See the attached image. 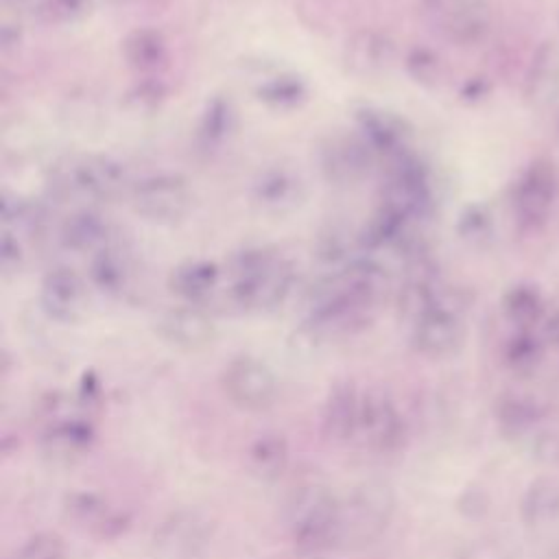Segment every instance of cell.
Segmentation results:
<instances>
[{
  "mask_svg": "<svg viewBox=\"0 0 559 559\" xmlns=\"http://www.w3.org/2000/svg\"><path fill=\"white\" fill-rule=\"evenodd\" d=\"M229 299L247 312L277 308L293 286V269L269 247H249L229 262Z\"/></svg>",
  "mask_w": 559,
  "mask_h": 559,
  "instance_id": "6da1fadb",
  "label": "cell"
},
{
  "mask_svg": "<svg viewBox=\"0 0 559 559\" xmlns=\"http://www.w3.org/2000/svg\"><path fill=\"white\" fill-rule=\"evenodd\" d=\"M286 522L295 548L304 555H317L343 539V504L317 483H306L290 493Z\"/></svg>",
  "mask_w": 559,
  "mask_h": 559,
  "instance_id": "7a4b0ae2",
  "label": "cell"
},
{
  "mask_svg": "<svg viewBox=\"0 0 559 559\" xmlns=\"http://www.w3.org/2000/svg\"><path fill=\"white\" fill-rule=\"evenodd\" d=\"M424 22L456 46H476L491 31V7L487 0H419Z\"/></svg>",
  "mask_w": 559,
  "mask_h": 559,
  "instance_id": "3957f363",
  "label": "cell"
},
{
  "mask_svg": "<svg viewBox=\"0 0 559 559\" xmlns=\"http://www.w3.org/2000/svg\"><path fill=\"white\" fill-rule=\"evenodd\" d=\"M395 498L386 483L367 480L358 485L343 504V539L369 544L384 533L393 518Z\"/></svg>",
  "mask_w": 559,
  "mask_h": 559,
  "instance_id": "277c9868",
  "label": "cell"
},
{
  "mask_svg": "<svg viewBox=\"0 0 559 559\" xmlns=\"http://www.w3.org/2000/svg\"><path fill=\"white\" fill-rule=\"evenodd\" d=\"M131 203L142 218L159 225H173L190 212L192 192L181 175L157 173L133 186Z\"/></svg>",
  "mask_w": 559,
  "mask_h": 559,
  "instance_id": "5b68a950",
  "label": "cell"
},
{
  "mask_svg": "<svg viewBox=\"0 0 559 559\" xmlns=\"http://www.w3.org/2000/svg\"><path fill=\"white\" fill-rule=\"evenodd\" d=\"M212 539V522L197 509H177L155 528V559H199Z\"/></svg>",
  "mask_w": 559,
  "mask_h": 559,
  "instance_id": "8992f818",
  "label": "cell"
},
{
  "mask_svg": "<svg viewBox=\"0 0 559 559\" xmlns=\"http://www.w3.org/2000/svg\"><path fill=\"white\" fill-rule=\"evenodd\" d=\"M382 205L411 223L428 218L435 207V197L426 166L415 157H395V166L384 186Z\"/></svg>",
  "mask_w": 559,
  "mask_h": 559,
  "instance_id": "52a82bcc",
  "label": "cell"
},
{
  "mask_svg": "<svg viewBox=\"0 0 559 559\" xmlns=\"http://www.w3.org/2000/svg\"><path fill=\"white\" fill-rule=\"evenodd\" d=\"M221 386L229 402L245 411H264L277 397L275 373L253 356L229 360L221 373Z\"/></svg>",
  "mask_w": 559,
  "mask_h": 559,
  "instance_id": "ba28073f",
  "label": "cell"
},
{
  "mask_svg": "<svg viewBox=\"0 0 559 559\" xmlns=\"http://www.w3.org/2000/svg\"><path fill=\"white\" fill-rule=\"evenodd\" d=\"M559 197V173L552 162L535 159L513 188V210L524 225H542Z\"/></svg>",
  "mask_w": 559,
  "mask_h": 559,
  "instance_id": "9c48e42d",
  "label": "cell"
},
{
  "mask_svg": "<svg viewBox=\"0 0 559 559\" xmlns=\"http://www.w3.org/2000/svg\"><path fill=\"white\" fill-rule=\"evenodd\" d=\"M63 188L90 201H114L127 188V173L107 155H83L68 166Z\"/></svg>",
  "mask_w": 559,
  "mask_h": 559,
  "instance_id": "30bf717a",
  "label": "cell"
},
{
  "mask_svg": "<svg viewBox=\"0 0 559 559\" xmlns=\"http://www.w3.org/2000/svg\"><path fill=\"white\" fill-rule=\"evenodd\" d=\"M358 435L371 450L382 454L397 452L404 445L406 424L386 393L376 389L362 393Z\"/></svg>",
  "mask_w": 559,
  "mask_h": 559,
  "instance_id": "8fae6325",
  "label": "cell"
},
{
  "mask_svg": "<svg viewBox=\"0 0 559 559\" xmlns=\"http://www.w3.org/2000/svg\"><path fill=\"white\" fill-rule=\"evenodd\" d=\"M465 330L461 321V312L437 306L424 312L413 321V345L419 354L428 358H445L452 356L463 343Z\"/></svg>",
  "mask_w": 559,
  "mask_h": 559,
  "instance_id": "7c38bea8",
  "label": "cell"
},
{
  "mask_svg": "<svg viewBox=\"0 0 559 559\" xmlns=\"http://www.w3.org/2000/svg\"><path fill=\"white\" fill-rule=\"evenodd\" d=\"M63 511L70 522L81 526L85 533L100 542H109L120 537L127 526V513L114 509L107 500L92 491H72L63 500Z\"/></svg>",
  "mask_w": 559,
  "mask_h": 559,
  "instance_id": "4fadbf2b",
  "label": "cell"
},
{
  "mask_svg": "<svg viewBox=\"0 0 559 559\" xmlns=\"http://www.w3.org/2000/svg\"><path fill=\"white\" fill-rule=\"evenodd\" d=\"M371 155L373 151L362 138L334 135L321 148V170L332 183H356L369 173Z\"/></svg>",
  "mask_w": 559,
  "mask_h": 559,
  "instance_id": "5bb4252c",
  "label": "cell"
},
{
  "mask_svg": "<svg viewBox=\"0 0 559 559\" xmlns=\"http://www.w3.org/2000/svg\"><path fill=\"white\" fill-rule=\"evenodd\" d=\"M157 334L173 347L179 349H201L212 343L216 330L214 321L192 304L168 308L159 314Z\"/></svg>",
  "mask_w": 559,
  "mask_h": 559,
  "instance_id": "9a60e30c",
  "label": "cell"
},
{
  "mask_svg": "<svg viewBox=\"0 0 559 559\" xmlns=\"http://www.w3.org/2000/svg\"><path fill=\"white\" fill-rule=\"evenodd\" d=\"M356 122L360 138L371 146L373 153H384L391 157L404 155L411 140V124L402 116L382 107H360L356 109Z\"/></svg>",
  "mask_w": 559,
  "mask_h": 559,
  "instance_id": "2e32d148",
  "label": "cell"
},
{
  "mask_svg": "<svg viewBox=\"0 0 559 559\" xmlns=\"http://www.w3.org/2000/svg\"><path fill=\"white\" fill-rule=\"evenodd\" d=\"M343 59L347 70L358 76H380L395 61V41L378 28H362L347 39Z\"/></svg>",
  "mask_w": 559,
  "mask_h": 559,
  "instance_id": "e0dca14e",
  "label": "cell"
},
{
  "mask_svg": "<svg viewBox=\"0 0 559 559\" xmlns=\"http://www.w3.org/2000/svg\"><path fill=\"white\" fill-rule=\"evenodd\" d=\"M83 299H85L83 282L68 266H57L50 273H46V277L41 280L39 301L44 312L55 321H63V323L74 321L83 310Z\"/></svg>",
  "mask_w": 559,
  "mask_h": 559,
  "instance_id": "ac0fdd59",
  "label": "cell"
},
{
  "mask_svg": "<svg viewBox=\"0 0 559 559\" xmlns=\"http://www.w3.org/2000/svg\"><path fill=\"white\" fill-rule=\"evenodd\" d=\"M362 395L352 382H336L323 406V432L332 441H347L358 435Z\"/></svg>",
  "mask_w": 559,
  "mask_h": 559,
  "instance_id": "d6986e66",
  "label": "cell"
},
{
  "mask_svg": "<svg viewBox=\"0 0 559 559\" xmlns=\"http://www.w3.org/2000/svg\"><path fill=\"white\" fill-rule=\"evenodd\" d=\"M524 94L535 107H546L559 98V41L539 44L526 72Z\"/></svg>",
  "mask_w": 559,
  "mask_h": 559,
  "instance_id": "ffe728a7",
  "label": "cell"
},
{
  "mask_svg": "<svg viewBox=\"0 0 559 559\" xmlns=\"http://www.w3.org/2000/svg\"><path fill=\"white\" fill-rule=\"evenodd\" d=\"M301 181L293 170L271 168L253 183V201L266 214H286L301 201Z\"/></svg>",
  "mask_w": 559,
  "mask_h": 559,
  "instance_id": "44dd1931",
  "label": "cell"
},
{
  "mask_svg": "<svg viewBox=\"0 0 559 559\" xmlns=\"http://www.w3.org/2000/svg\"><path fill=\"white\" fill-rule=\"evenodd\" d=\"M221 271L210 260H190L175 266L168 275V288L186 304H201L212 297L218 286Z\"/></svg>",
  "mask_w": 559,
  "mask_h": 559,
  "instance_id": "7402d4cb",
  "label": "cell"
},
{
  "mask_svg": "<svg viewBox=\"0 0 559 559\" xmlns=\"http://www.w3.org/2000/svg\"><path fill=\"white\" fill-rule=\"evenodd\" d=\"M120 52L129 68L138 72H153L164 66L168 57V44L162 31L151 26H140L124 35L120 44Z\"/></svg>",
  "mask_w": 559,
  "mask_h": 559,
  "instance_id": "603a6c76",
  "label": "cell"
},
{
  "mask_svg": "<svg viewBox=\"0 0 559 559\" xmlns=\"http://www.w3.org/2000/svg\"><path fill=\"white\" fill-rule=\"evenodd\" d=\"M107 236H109L107 221L92 210H79L70 214L61 225L63 245L81 253L85 251L96 253L98 249L107 247Z\"/></svg>",
  "mask_w": 559,
  "mask_h": 559,
  "instance_id": "cb8c5ba5",
  "label": "cell"
},
{
  "mask_svg": "<svg viewBox=\"0 0 559 559\" xmlns=\"http://www.w3.org/2000/svg\"><path fill=\"white\" fill-rule=\"evenodd\" d=\"M522 522L528 526H544L559 518V480L542 476L535 478L520 502Z\"/></svg>",
  "mask_w": 559,
  "mask_h": 559,
  "instance_id": "d4e9b609",
  "label": "cell"
},
{
  "mask_svg": "<svg viewBox=\"0 0 559 559\" xmlns=\"http://www.w3.org/2000/svg\"><path fill=\"white\" fill-rule=\"evenodd\" d=\"M90 441H92V428L87 426L85 419L76 417V419H68L46 428L41 443L46 454H50L52 459L70 461L81 452H85Z\"/></svg>",
  "mask_w": 559,
  "mask_h": 559,
  "instance_id": "484cf974",
  "label": "cell"
},
{
  "mask_svg": "<svg viewBox=\"0 0 559 559\" xmlns=\"http://www.w3.org/2000/svg\"><path fill=\"white\" fill-rule=\"evenodd\" d=\"M504 317L520 330H531L544 317V297L535 284H513L502 295Z\"/></svg>",
  "mask_w": 559,
  "mask_h": 559,
  "instance_id": "4316f807",
  "label": "cell"
},
{
  "mask_svg": "<svg viewBox=\"0 0 559 559\" xmlns=\"http://www.w3.org/2000/svg\"><path fill=\"white\" fill-rule=\"evenodd\" d=\"M539 417H542V408L537 406V402L524 395L509 393V395H502L496 404L498 430L509 439L526 435L537 424Z\"/></svg>",
  "mask_w": 559,
  "mask_h": 559,
  "instance_id": "83f0119b",
  "label": "cell"
},
{
  "mask_svg": "<svg viewBox=\"0 0 559 559\" xmlns=\"http://www.w3.org/2000/svg\"><path fill=\"white\" fill-rule=\"evenodd\" d=\"M131 269L124 253L114 247L98 249L90 260V280L103 293H120L129 282Z\"/></svg>",
  "mask_w": 559,
  "mask_h": 559,
  "instance_id": "f1b7e54d",
  "label": "cell"
},
{
  "mask_svg": "<svg viewBox=\"0 0 559 559\" xmlns=\"http://www.w3.org/2000/svg\"><path fill=\"white\" fill-rule=\"evenodd\" d=\"M251 469L266 480L277 478L288 465V443L277 432L260 435L249 448Z\"/></svg>",
  "mask_w": 559,
  "mask_h": 559,
  "instance_id": "f546056e",
  "label": "cell"
},
{
  "mask_svg": "<svg viewBox=\"0 0 559 559\" xmlns=\"http://www.w3.org/2000/svg\"><path fill=\"white\" fill-rule=\"evenodd\" d=\"M356 249H360V236L345 225H328L314 242V255L325 264H349Z\"/></svg>",
  "mask_w": 559,
  "mask_h": 559,
  "instance_id": "4dcf8cb0",
  "label": "cell"
},
{
  "mask_svg": "<svg viewBox=\"0 0 559 559\" xmlns=\"http://www.w3.org/2000/svg\"><path fill=\"white\" fill-rule=\"evenodd\" d=\"M406 74L421 87H439L445 79V63L443 59L426 46H415L404 57Z\"/></svg>",
  "mask_w": 559,
  "mask_h": 559,
  "instance_id": "1f68e13d",
  "label": "cell"
},
{
  "mask_svg": "<svg viewBox=\"0 0 559 559\" xmlns=\"http://www.w3.org/2000/svg\"><path fill=\"white\" fill-rule=\"evenodd\" d=\"M258 98L275 109H290L297 107L306 98V85L299 76L293 74H277L255 90Z\"/></svg>",
  "mask_w": 559,
  "mask_h": 559,
  "instance_id": "d6a6232c",
  "label": "cell"
},
{
  "mask_svg": "<svg viewBox=\"0 0 559 559\" xmlns=\"http://www.w3.org/2000/svg\"><path fill=\"white\" fill-rule=\"evenodd\" d=\"M544 356L542 343L528 330H520L515 336L509 338L504 347V360L515 373H531L539 367Z\"/></svg>",
  "mask_w": 559,
  "mask_h": 559,
  "instance_id": "836d02e7",
  "label": "cell"
},
{
  "mask_svg": "<svg viewBox=\"0 0 559 559\" xmlns=\"http://www.w3.org/2000/svg\"><path fill=\"white\" fill-rule=\"evenodd\" d=\"M92 9V0H39L35 20L46 26H63L81 20Z\"/></svg>",
  "mask_w": 559,
  "mask_h": 559,
  "instance_id": "e575fe53",
  "label": "cell"
},
{
  "mask_svg": "<svg viewBox=\"0 0 559 559\" xmlns=\"http://www.w3.org/2000/svg\"><path fill=\"white\" fill-rule=\"evenodd\" d=\"M456 231L467 245H474V247L487 245L493 234L489 210L485 205H467L459 216Z\"/></svg>",
  "mask_w": 559,
  "mask_h": 559,
  "instance_id": "d590c367",
  "label": "cell"
},
{
  "mask_svg": "<svg viewBox=\"0 0 559 559\" xmlns=\"http://www.w3.org/2000/svg\"><path fill=\"white\" fill-rule=\"evenodd\" d=\"M234 127V111H231V105L229 100L225 98H212L203 111V118H201V138L205 142H223L227 138V133L231 131Z\"/></svg>",
  "mask_w": 559,
  "mask_h": 559,
  "instance_id": "8d00e7d4",
  "label": "cell"
},
{
  "mask_svg": "<svg viewBox=\"0 0 559 559\" xmlns=\"http://www.w3.org/2000/svg\"><path fill=\"white\" fill-rule=\"evenodd\" d=\"M15 559H66V548L59 535L37 533L20 548Z\"/></svg>",
  "mask_w": 559,
  "mask_h": 559,
  "instance_id": "74e56055",
  "label": "cell"
},
{
  "mask_svg": "<svg viewBox=\"0 0 559 559\" xmlns=\"http://www.w3.org/2000/svg\"><path fill=\"white\" fill-rule=\"evenodd\" d=\"M164 98H166V87H164V83L157 81V79L142 81L140 85H135V87L127 94V100H129V105H131L135 111H151V109L159 107Z\"/></svg>",
  "mask_w": 559,
  "mask_h": 559,
  "instance_id": "f35d334b",
  "label": "cell"
},
{
  "mask_svg": "<svg viewBox=\"0 0 559 559\" xmlns=\"http://www.w3.org/2000/svg\"><path fill=\"white\" fill-rule=\"evenodd\" d=\"M459 559H515L513 552L509 550V546H504L500 539L493 537H480L469 542Z\"/></svg>",
  "mask_w": 559,
  "mask_h": 559,
  "instance_id": "ab89813d",
  "label": "cell"
},
{
  "mask_svg": "<svg viewBox=\"0 0 559 559\" xmlns=\"http://www.w3.org/2000/svg\"><path fill=\"white\" fill-rule=\"evenodd\" d=\"M22 260H24V251H22L20 236L4 231V234H2V247H0V262H2V269H4L7 273L17 271V269L22 266Z\"/></svg>",
  "mask_w": 559,
  "mask_h": 559,
  "instance_id": "60d3db41",
  "label": "cell"
},
{
  "mask_svg": "<svg viewBox=\"0 0 559 559\" xmlns=\"http://www.w3.org/2000/svg\"><path fill=\"white\" fill-rule=\"evenodd\" d=\"M487 509H489V498L478 487L465 489L459 498V511L467 518H480V515L487 513Z\"/></svg>",
  "mask_w": 559,
  "mask_h": 559,
  "instance_id": "b9f144b4",
  "label": "cell"
},
{
  "mask_svg": "<svg viewBox=\"0 0 559 559\" xmlns=\"http://www.w3.org/2000/svg\"><path fill=\"white\" fill-rule=\"evenodd\" d=\"M531 452L539 463H555L559 459V437L555 432H539L531 443Z\"/></svg>",
  "mask_w": 559,
  "mask_h": 559,
  "instance_id": "7bdbcfd3",
  "label": "cell"
},
{
  "mask_svg": "<svg viewBox=\"0 0 559 559\" xmlns=\"http://www.w3.org/2000/svg\"><path fill=\"white\" fill-rule=\"evenodd\" d=\"M0 39H2V48H4V50H9V48L17 46V44H20V28H17L15 24L4 22V24H2Z\"/></svg>",
  "mask_w": 559,
  "mask_h": 559,
  "instance_id": "ee69618b",
  "label": "cell"
},
{
  "mask_svg": "<svg viewBox=\"0 0 559 559\" xmlns=\"http://www.w3.org/2000/svg\"><path fill=\"white\" fill-rule=\"evenodd\" d=\"M485 94H487V83L483 79H472L461 90V96H465V98H483Z\"/></svg>",
  "mask_w": 559,
  "mask_h": 559,
  "instance_id": "f6af8a7d",
  "label": "cell"
},
{
  "mask_svg": "<svg viewBox=\"0 0 559 559\" xmlns=\"http://www.w3.org/2000/svg\"><path fill=\"white\" fill-rule=\"evenodd\" d=\"M546 338L559 347V310L546 321Z\"/></svg>",
  "mask_w": 559,
  "mask_h": 559,
  "instance_id": "bcb514c9",
  "label": "cell"
},
{
  "mask_svg": "<svg viewBox=\"0 0 559 559\" xmlns=\"http://www.w3.org/2000/svg\"><path fill=\"white\" fill-rule=\"evenodd\" d=\"M557 133H559V124H557Z\"/></svg>",
  "mask_w": 559,
  "mask_h": 559,
  "instance_id": "7dc6e473",
  "label": "cell"
},
{
  "mask_svg": "<svg viewBox=\"0 0 559 559\" xmlns=\"http://www.w3.org/2000/svg\"><path fill=\"white\" fill-rule=\"evenodd\" d=\"M557 24H559V17H557Z\"/></svg>",
  "mask_w": 559,
  "mask_h": 559,
  "instance_id": "c3c4849f",
  "label": "cell"
}]
</instances>
